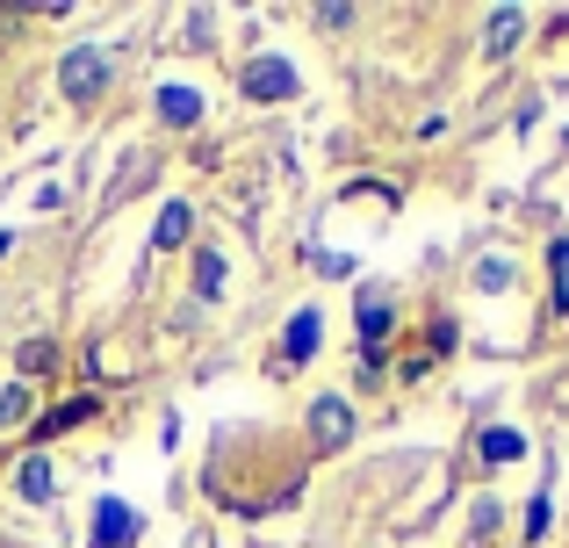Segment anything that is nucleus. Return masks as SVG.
<instances>
[{
    "label": "nucleus",
    "mask_w": 569,
    "mask_h": 548,
    "mask_svg": "<svg viewBox=\"0 0 569 548\" xmlns=\"http://www.w3.org/2000/svg\"><path fill=\"white\" fill-rule=\"evenodd\" d=\"M116 80V51H101V43H72L66 66H58V87H66V101H101Z\"/></svg>",
    "instance_id": "obj_1"
},
{
    "label": "nucleus",
    "mask_w": 569,
    "mask_h": 548,
    "mask_svg": "<svg viewBox=\"0 0 569 548\" xmlns=\"http://www.w3.org/2000/svg\"><path fill=\"white\" fill-rule=\"evenodd\" d=\"M238 94H252V101H289L296 94V66H289V58H252V66L238 72Z\"/></svg>",
    "instance_id": "obj_2"
},
{
    "label": "nucleus",
    "mask_w": 569,
    "mask_h": 548,
    "mask_svg": "<svg viewBox=\"0 0 569 548\" xmlns=\"http://www.w3.org/2000/svg\"><path fill=\"white\" fill-rule=\"evenodd\" d=\"M310 440H318V448H347L353 440V405L347 397H318V405H310Z\"/></svg>",
    "instance_id": "obj_3"
},
{
    "label": "nucleus",
    "mask_w": 569,
    "mask_h": 548,
    "mask_svg": "<svg viewBox=\"0 0 569 548\" xmlns=\"http://www.w3.org/2000/svg\"><path fill=\"white\" fill-rule=\"evenodd\" d=\"M389 332H397V310H389V296L368 289V296H361V361H368V368L382 361V339H389Z\"/></svg>",
    "instance_id": "obj_4"
},
{
    "label": "nucleus",
    "mask_w": 569,
    "mask_h": 548,
    "mask_svg": "<svg viewBox=\"0 0 569 548\" xmlns=\"http://www.w3.org/2000/svg\"><path fill=\"white\" fill-rule=\"evenodd\" d=\"M123 541H138V512L123 498H101L94 506V548H123Z\"/></svg>",
    "instance_id": "obj_5"
},
{
    "label": "nucleus",
    "mask_w": 569,
    "mask_h": 548,
    "mask_svg": "<svg viewBox=\"0 0 569 548\" xmlns=\"http://www.w3.org/2000/svg\"><path fill=\"white\" fill-rule=\"evenodd\" d=\"M188 239H194V210L188 202H167L159 225H152V253H173V246H188Z\"/></svg>",
    "instance_id": "obj_6"
},
{
    "label": "nucleus",
    "mask_w": 569,
    "mask_h": 548,
    "mask_svg": "<svg viewBox=\"0 0 569 548\" xmlns=\"http://www.w3.org/2000/svg\"><path fill=\"white\" fill-rule=\"evenodd\" d=\"M318 310H296V318H289V332H281V361H296V368H303L310 361V353H318Z\"/></svg>",
    "instance_id": "obj_7"
},
{
    "label": "nucleus",
    "mask_w": 569,
    "mask_h": 548,
    "mask_svg": "<svg viewBox=\"0 0 569 548\" xmlns=\"http://www.w3.org/2000/svg\"><path fill=\"white\" fill-rule=\"evenodd\" d=\"M159 116H167V123H202V94H194V87H181V80H167L159 87Z\"/></svg>",
    "instance_id": "obj_8"
},
{
    "label": "nucleus",
    "mask_w": 569,
    "mask_h": 548,
    "mask_svg": "<svg viewBox=\"0 0 569 548\" xmlns=\"http://www.w3.org/2000/svg\"><path fill=\"white\" fill-rule=\"evenodd\" d=\"M14 491H22L29 506H51V462H43V455H29L22 477H14Z\"/></svg>",
    "instance_id": "obj_9"
},
{
    "label": "nucleus",
    "mask_w": 569,
    "mask_h": 548,
    "mask_svg": "<svg viewBox=\"0 0 569 548\" xmlns=\"http://www.w3.org/2000/svg\"><path fill=\"white\" fill-rule=\"evenodd\" d=\"M519 22H527L519 8H498V14H490V37H483V51H490V58H505V51L519 43Z\"/></svg>",
    "instance_id": "obj_10"
},
{
    "label": "nucleus",
    "mask_w": 569,
    "mask_h": 548,
    "mask_svg": "<svg viewBox=\"0 0 569 548\" xmlns=\"http://www.w3.org/2000/svg\"><path fill=\"white\" fill-rule=\"evenodd\" d=\"M519 455H527V440H519L512 426H490L483 434V462H519Z\"/></svg>",
    "instance_id": "obj_11"
},
{
    "label": "nucleus",
    "mask_w": 569,
    "mask_h": 548,
    "mask_svg": "<svg viewBox=\"0 0 569 548\" xmlns=\"http://www.w3.org/2000/svg\"><path fill=\"white\" fill-rule=\"evenodd\" d=\"M223 289V253H194V296H217Z\"/></svg>",
    "instance_id": "obj_12"
},
{
    "label": "nucleus",
    "mask_w": 569,
    "mask_h": 548,
    "mask_svg": "<svg viewBox=\"0 0 569 548\" xmlns=\"http://www.w3.org/2000/svg\"><path fill=\"white\" fill-rule=\"evenodd\" d=\"M87 411H94V405H87V397H80V405H66V411H51V419H37V440H58V434H66V426H80Z\"/></svg>",
    "instance_id": "obj_13"
},
{
    "label": "nucleus",
    "mask_w": 569,
    "mask_h": 548,
    "mask_svg": "<svg viewBox=\"0 0 569 548\" xmlns=\"http://www.w3.org/2000/svg\"><path fill=\"white\" fill-rule=\"evenodd\" d=\"M548 268H556V310H569V239L548 246Z\"/></svg>",
    "instance_id": "obj_14"
},
{
    "label": "nucleus",
    "mask_w": 569,
    "mask_h": 548,
    "mask_svg": "<svg viewBox=\"0 0 569 548\" xmlns=\"http://www.w3.org/2000/svg\"><path fill=\"white\" fill-rule=\"evenodd\" d=\"M51 361H58V347H51V339H29V347H22V376H43Z\"/></svg>",
    "instance_id": "obj_15"
},
{
    "label": "nucleus",
    "mask_w": 569,
    "mask_h": 548,
    "mask_svg": "<svg viewBox=\"0 0 569 548\" xmlns=\"http://www.w3.org/2000/svg\"><path fill=\"white\" fill-rule=\"evenodd\" d=\"M14 419H29V390H22V382L0 390V426H14Z\"/></svg>",
    "instance_id": "obj_16"
},
{
    "label": "nucleus",
    "mask_w": 569,
    "mask_h": 548,
    "mask_svg": "<svg viewBox=\"0 0 569 548\" xmlns=\"http://www.w3.org/2000/svg\"><path fill=\"white\" fill-rule=\"evenodd\" d=\"M548 535V498H533V506H527V541H541Z\"/></svg>",
    "instance_id": "obj_17"
},
{
    "label": "nucleus",
    "mask_w": 569,
    "mask_h": 548,
    "mask_svg": "<svg viewBox=\"0 0 569 548\" xmlns=\"http://www.w3.org/2000/svg\"><path fill=\"white\" fill-rule=\"evenodd\" d=\"M476 281H483V289H505V281H512V268H505V260H483V275H476Z\"/></svg>",
    "instance_id": "obj_18"
}]
</instances>
